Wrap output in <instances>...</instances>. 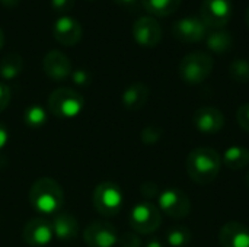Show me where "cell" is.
Listing matches in <instances>:
<instances>
[{"mask_svg": "<svg viewBox=\"0 0 249 247\" xmlns=\"http://www.w3.org/2000/svg\"><path fill=\"white\" fill-rule=\"evenodd\" d=\"M232 17L231 0H203L200 7V19L210 29L225 28Z\"/></svg>", "mask_w": 249, "mask_h": 247, "instance_id": "cell-8", "label": "cell"}, {"mask_svg": "<svg viewBox=\"0 0 249 247\" xmlns=\"http://www.w3.org/2000/svg\"><path fill=\"white\" fill-rule=\"evenodd\" d=\"M209 28L200 16H185L172 25V35L185 44L201 42L207 36Z\"/></svg>", "mask_w": 249, "mask_h": 247, "instance_id": "cell-9", "label": "cell"}, {"mask_svg": "<svg viewBox=\"0 0 249 247\" xmlns=\"http://www.w3.org/2000/svg\"><path fill=\"white\" fill-rule=\"evenodd\" d=\"M229 76L236 83H249V61L245 58H236L229 66Z\"/></svg>", "mask_w": 249, "mask_h": 247, "instance_id": "cell-25", "label": "cell"}, {"mask_svg": "<svg viewBox=\"0 0 249 247\" xmlns=\"http://www.w3.org/2000/svg\"><path fill=\"white\" fill-rule=\"evenodd\" d=\"M71 79L77 86H88L90 82V74L86 70H74L71 71Z\"/></svg>", "mask_w": 249, "mask_h": 247, "instance_id": "cell-29", "label": "cell"}, {"mask_svg": "<svg viewBox=\"0 0 249 247\" xmlns=\"http://www.w3.org/2000/svg\"><path fill=\"white\" fill-rule=\"evenodd\" d=\"M42 68L45 74L53 80H64L71 76L73 71L71 61L69 60V57L58 49H51L44 55Z\"/></svg>", "mask_w": 249, "mask_h": 247, "instance_id": "cell-15", "label": "cell"}, {"mask_svg": "<svg viewBox=\"0 0 249 247\" xmlns=\"http://www.w3.org/2000/svg\"><path fill=\"white\" fill-rule=\"evenodd\" d=\"M118 239L117 229L105 221H93L83 231V240L89 247H114Z\"/></svg>", "mask_w": 249, "mask_h": 247, "instance_id": "cell-11", "label": "cell"}, {"mask_svg": "<svg viewBox=\"0 0 249 247\" xmlns=\"http://www.w3.org/2000/svg\"><path fill=\"white\" fill-rule=\"evenodd\" d=\"M93 207L104 217H114L123 208V192L112 182H102L93 191Z\"/></svg>", "mask_w": 249, "mask_h": 247, "instance_id": "cell-6", "label": "cell"}, {"mask_svg": "<svg viewBox=\"0 0 249 247\" xmlns=\"http://www.w3.org/2000/svg\"><path fill=\"white\" fill-rule=\"evenodd\" d=\"M53 227L44 218H32L29 220L22 231L23 242L31 247H44L50 245L53 240Z\"/></svg>", "mask_w": 249, "mask_h": 247, "instance_id": "cell-13", "label": "cell"}, {"mask_svg": "<svg viewBox=\"0 0 249 247\" xmlns=\"http://www.w3.org/2000/svg\"><path fill=\"white\" fill-rule=\"evenodd\" d=\"M85 106L83 96L70 87H58L48 98V111L60 119L76 118Z\"/></svg>", "mask_w": 249, "mask_h": 247, "instance_id": "cell-4", "label": "cell"}, {"mask_svg": "<svg viewBox=\"0 0 249 247\" xmlns=\"http://www.w3.org/2000/svg\"><path fill=\"white\" fill-rule=\"evenodd\" d=\"M236 121L239 127L249 132V103H244L238 108L236 111Z\"/></svg>", "mask_w": 249, "mask_h": 247, "instance_id": "cell-27", "label": "cell"}, {"mask_svg": "<svg viewBox=\"0 0 249 247\" xmlns=\"http://www.w3.org/2000/svg\"><path fill=\"white\" fill-rule=\"evenodd\" d=\"M3 45H4V32H3V29L0 28V49L3 48Z\"/></svg>", "mask_w": 249, "mask_h": 247, "instance_id": "cell-37", "label": "cell"}, {"mask_svg": "<svg viewBox=\"0 0 249 247\" xmlns=\"http://www.w3.org/2000/svg\"><path fill=\"white\" fill-rule=\"evenodd\" d=\"M206 44H207V48L212 52H214V54H226L228 51H231V48L233 45V38H232L231 32L226 31L225 28L212 29L210 32H207Z\"/></svg>", "mask_w": 249, "mask_h": 247, "instance_id": "cell-19", "label": "cell"}, {"mask_svg": "<svg viewBox=\"0 0 249 247\" xmlns=\"http://www.w3.org/2000/svg\"><path fill=\"white\" fill-rule=\"evenodd\" d=\"M149 99V87L142 83V82H136L131 83L124 92H123V106L128 111H139L142 109Z\"/></svg>", "mask_w": 249, "mask_h": 247, "instance_id": "cell-18", "label": "cell"}, {"mask_svg": "<svg viewBox=\"0 0 249 247\" xmlns=\"http://www.w3.org/2000/svg\"><path fill=\"white\" fill-rule=\"evenodd\" d=\"M222 163L231 170H242L249 166V150L242 146H231L225 150Z\"/></svg>", "mask_w": 249, "mask_h": 247, "instance_id": "cell-20", "label": "cell"}, {"mask_svg": "<svg viewBox=\"0 0 249 247\" xmlns=\"http://www.w3.org/2000/svg\"><path fill=\"white\" fill-rule=\"evenodd\" d=\"M159 210L175 220L185 218L191 211V201L188 195L178 188H168L158 197Z\"/></svg>", "mask_w": 249, "mask_h": 247, "instance_id": "cell-7", "label": "cell"}, {"mask_svg": "<svg viewBox=\"0 0 249 247\" xmlns=\"http://www.w3.org/2000/svg\"><path fill=\"white\" fill-rule=\"evenodd\" d=\"M47 111L41 105H31L23 112V122L31 130H39L47 124Z\"/></svg>", "mask_w": 249, "mask_h": 247, "instance_id": "cell-23", "label": "cell"}, {"mask_svg": "<svg viewBox=\"0 0 249 247\" xmlns=\"http://www.w3.org/2000/svg\"><path fill=\"white\" fill-rule=\"evenodd\" d=\"M53 35L61 45L73 47L82 39L83 29L77 19L71 16H61L54 22Z\"/></svg>", "mask_w": 249, "mask_h": 247, "instance_id": "cell-14", "label": "cell"}, {"mask_svg": "<svg viewBox=\"0 0 249 247\" xmlns=\"http://www.w3.org/2000/svg\"><path fill=\"white\" fill-rule=\"evenodd\" d=\"M10 98H12V93H10V89L6 83H1L0 82V112H3L9 102H10Z\"/></svg>", "mask_w": 249, "mask_h": 247, "instance_id": "cell-31", "label": "cell"}, {"mask_svg": "<svg viewBox=\"0 0 249 247\" xmlns=\"http://www.w3.org/2000/svg\"><path fill=\"white\" fill-rule=\"evenodd\" d=\"M7 141H9V131L6 128V125L3 122H0V150L4 148Z\"/></svg>", "mask_w": 249, "mask_h": 247, "instance_id": "cell-33", "label": "cell"}, {"mask_svg": "<svg viewBox=\"0 0 249 247\" xmlns=\"http://www.w3.org/2000/svg\"><path fill=\"white\" fill-rule=\"evenodd\" d=\"M193 124L203 134H217L225 125V115L214 106H201L194 112Z\"/></svg>", "mask_w": 249, "mask_h": 247, "instance_id": "cell-12", "label": "cell"}, {"mask_svg": "<svg viewBox=\"0 0 249 247\" xmlns=\"http://www.w3.org/2000/svg\"><path fill=\"white\" fill-rule=\"evenodd\" d=\"M140 192H142V195H143L146 199H152V198H155V197H159V188H158V185H155V183H152V182L143 183L142 188H140Z\"/></svg>", "mask_w": 249, "mask_h": 247, "instance_id": "cell-30", "label": "cell"}, {"mask_svg": "<svg viewBox=\"0 0 249 247\" xmlns=\"http://www.w3.org/2000/svg\"><path fill=\"white\" fill-rule=\"evenodd\" d=\"M214 68V60L204 51L187 54L179 63V76L187 84H200L209 79Z\"/></svg>", "mask_w": 249, "mask_h": 247, "instance_id": "cell-3", "label": "cell"}, {"mask_svg": "<svg viewBox=\"0 0 249 247\" xmlns=\"http://www.w3.org/2000/svg\"><path fill=\"white\" fill-rule=\"evenodd\" d=\"M51 6L55 12H67L73 9L74 0H51Z\"/></svg>", "mask_w": 249, "mask_h": 247, "instance_id": "cell-32", "label": "cell"}, {"mask_svg": "<svg viewBox=\"0 0 249 247\" xmlns=\"http://www.w3.org/2000/svg\"><path fill=\"white\" fill-rule=\"evenodd\" d=\"M142 3L150 15L163 17L175 13L181 7L182 0H142Z\"/></svg>", "mask_w": 249, "mask_h": 247, "instance_id": "cell-22", "label": "cell"}, {"mask_svg": "<svg viewBox=\"0 0 249 247\" xmlns=\"http://www.w3.org/2000/svg\"><path fill=\"white\" fill-rule=\"evenodd\" d=\"M245 19H247V25H248V28H249V6H248V9H247V15H245Z\"/></svg>", "mask_w": 249, "mask_h": 247, "instance_id": "cell-38", "label": "cell"}, {"mask_svg": "<svg viewBox=\"0 0 249 247\" xmlns=\"http://www.w3.org/2000/svg\"><path fill=\"white\" fill-rule=\"evenodd\" d=\"M222 247H249V229L238 221L226 223L219 233Z\"/></svg>", "mask_w": 249, "mask_h": 247, "instance_id": "cell-16", "label": "cell"}, {"mask_svg": "<svg viewBox=\"0 0 249 247\" xmlns=\"http://www.w3.org/2000/svg\"><path fill=\"white\" fill-rule=\"evenodd\" d=\"M133 36L139 45L153 48L160 44L163 31L153 16H142L133 25Z\"/></svg>", "mask_w": 249, "mask_h": 247, "instance_id": "cell-10", "label": "cell"}, {"mask_svg": "<svg viewBox=\"0 0 249 247\" xmlns=\"http://www.w3.org/2000/svg\"><path fill=\"white\" fill-rule=\"evenodd\" d=\"M220 154L210 147L194 148L187 157V173L198 185H210L214 182L222 169Z\"/></svg>", "mask_w": 249, "mask_h": 247, "instance_id": "cell-1", "label": "cell"}, {"mask_svg": "<svg viewBox=\"0 0 249 247\" xmlns=\"http://www.w3.org/2000/svg\"><path fill=\"white\" fill-rule=\"evenodd\" d=\"M193 240V233L185 226H174L166 233V242L172 247H187Z\"/></svg>", "mask_w": 249, "mask_h": 247, "instance_id": "cell-24", "label": "cell"}, {"mask_svg": "<svg viewBox=\"0 0 249 247\" xmlns=\"http://www.w3.org/2000/svg\"><path fill=\"white\" fill-rule=\"evenodd\" d=\"M23 70V58L18 52L6 54L0 60V76L4 80L16 79Z\"/></svg>", "mask_w": 249, "mask_h": 247, "instance_id": "cell-21", "label": "cell"}, {"mask_svg": "<svg viewBox=\"0 0 249 247\" xmlns=\"http://www.w3.org/2000/svg\"><path fill=\"white\" fill-rule=\"evenodd\" d=\"M146 247H163V245H162V242H160V240H158V239H152V240L146 245Z\"/></svg>", "mask_w": 249, "mask_h": 247, "instance_id": "cell-36", "label": "cell"}, {"mask_svg": "<svg viewBox=\"0 0 249 247\" xmlns=\"http://www.w3.org/2000/svg\"><path fill=\"white\" fill-rule=\"evenodd\" d=\"M118 243L121 247H142V240L137 233H124L118 239Z\"/></svg>", "mask_w": 249, "mask_h": 247, "instance_id": "cell-28", "label": "cell"}, {"mask_svg": "<svg viewBox=\"0 0 249 247\" xmlns=\"http://www.w3.org/2000/svg\"><path fill=\"white\" fill-rule=\"evenodd\" d=\"M128 221L134 233L152 234L160 227L162 214H160V210L155 204L149 201H143V202L136 204L131 208Z\"/></svg>", "mask_w": 249, "mask_h": 247, "instance_id": "cell-5", "label": "cell"}, {"mask_svg": "<svg viewBox=\"0 0 249 247\" xmlns=\"http://www.w3.org/2000/svg\"><path fill=\"white\" fill-rule=\"evenodd\" d=\"M0 3L4 7H7V9H13V7H16L20 3V0H0Z\"/></svg>", "mask_w": 249, "mask_h": 247, "instance_id": "cell-35", "label": "cell"}, {"mask_svg": "<svg viewBox=\"0 0 249 247\" xmlns=\"http://www.w3.org/2000/svg\"><path fill=\"white\" fill-rule=\"evenodd\" d=\"M139 0H114V3H117L118 6L121 7H125V9H131L137 4Z\"/></svg>", "mask_w": 249, "mask_h": 247, "instance_id": "cell-34", "label": "cell"}, {"mask_svg": "<svg viewBox=\"0 0 249 247\" xmlns=\"http://www.w3.org/2000/svg\"><path fill=\"white\" fill-rule=\"evenodd\" d=\"M31 207L39 214L58 213L64 204L61 186L51 178H39L34 182L29 191Z\"/></svg>", "mask_w": 249, "mask_h": 247, "instance_id": "cell-2", "label": "cell"}, {"mask_svg": "<svg viewBox=\"0 0 249 247\" xmlns=\"http://www.w3.org/2000/svg\"><path fill=\"white\" fill-rule=\"evenodd\" d=\"M142 141L147 146H153V144H158L162 137H163V130L159 128V127H155V125H149L146 128H143L142 131Z\"/></svg>", "mask_w": 249, "mask_h": 247, "instance_id": "cell-26", "label": "cell"}, {"mask_svg": "<svg viewBox=\"0 0 249 247\" xmlns=\"http://www.w3.org/2000/svg\"><path fill=\"white\" fill-rule=\"evenodd\" d=\"M51 227L54 236L63 242L74 240L79 236V223L70 213H58L54 217Z\"/></svg>", "mask_w": 249, "mask_h": 247, "instance_id": "cell-17", "label": "cell"}, {"mask_svg": "<svg viewBox=\"0 0 249 247\" xmlns=\"http://www.w3.org/2000/svg\"><path fill=\"white\" fill-rule=\"evenodd\" d=\"M245 183H247V186L249 188V172L247 173V176H245Z\"/></svg>", "mask_w": 249, "mask_h": 247, "instance_id": "cell-39", "label": "cell"}]
</instances>
